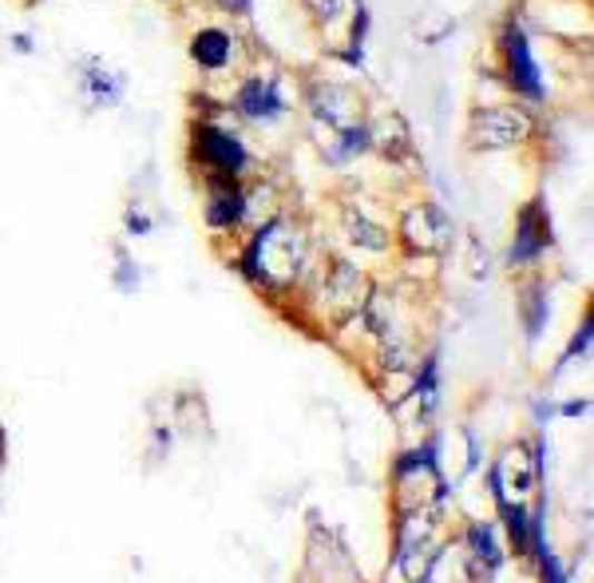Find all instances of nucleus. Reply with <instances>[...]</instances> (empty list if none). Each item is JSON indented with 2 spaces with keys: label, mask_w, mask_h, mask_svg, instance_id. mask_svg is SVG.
Here are the masks:
<instances>
[{
  "label": "nucleus",
  "mask_w": 594,
  "mask_h": 583,
  "mask_svg": "<svg viewBox=\"0 0 594 583\" xmlns=\"http://www.w3.org/2000/svg\"><path fill=\"white\" fill-rule=\"evenodd\" d=\"M532 461L523 453H507L504 461H499V468H495V484H499V493H504V501H523V496L532 493Z\"/></svg>",
  "instance_id": "obj_6"
},
{
  "label": "nucleus",
  "mask_w": 594,
  "mask_h": 583,
  "mask_svg": "<svg viewBox=\"0 0 594 583\" xmlns=\"http://www.w3.org/2000/svg\"><path fill=\"white\" fill-rule=\"evenodd\" d=\"M360 298H365V278H360L353 266H337L329 286H325V302H329L337 314H349L360 306Z\"/></svg>",
  "instance_id": "obj_7"
},
{
  "label": "nucleus",
  "mask_w": 594,
  "mask_h": 583,
  "mask_svg": "<svg viewBox=\"0 0 594 583\" xmlns=\"http://www.w3.org/2000/svg\"><path fill=\"white\" fill-rule=\"evenodd\" d=\"M246 266H250V274L258 278V283L286 286L297 274V266H301V238L289 235L281 223H270V227L254 238Z\"/></svg>",
  "instance_id": "obj_1"
},
{
  "label": "nucleus",
  "mask_w": 594,
  "mask_h": 583,
  "mask_svg": "<svg viewBox=\"0 0 594 583\" xmlns=\"http://www.w3.org/2000/svg\"><path fill=\"white\" fill-rule=\"evenodd\" d=\"M349 235L357 247H369V250H380L385 247V230L377 227V223H369L365 215H353L349 219Z\"/></svg>",
  "instance_id": "obj_12"
},
{
  "label": "nucleus",
  "mask_w": 594,
  "mask_h": 583,
  "mask_svg": "<svg viewBox=\"0 0 594 583\" xmlns=\"http://www.w3.org/2000/svg\"><path fill=\"white\" fill-rule=\"evenodd\" d=\"M532 131V119L515 108H487L472 123V139L476 147H512Z\"/></svg>",
  "instance_id": "obj_2"
},
{
  "label": "nucleus",
  "mask_w": 594,
  "mask_h": 583,
  "mask_svg": "<svg viewBox=\"0 0 594 583\" xmlns=\"http://www.w3.org/2000/svg\"><path fill=\"white\" fill-rule=\"evenodd\" d=\"M309 4H317V17H325V20H334L337 9H341V0H309Z\"/></svg>",
  "instance_id": "obj_14"
},
{
  "label": "nucleus",
  "mask_w": 594,
  "mask_h": 583,
  "mask_svg": "<svg viewBox=\"0 0 594 583\" xmlns=\"http://www.w3.org/2000/svg\"><path fill=\"white\" fill-rule=\"evenodd\" d=\"M242 111H246V116H254V119L278 116V111H281L278 91H274L270 83H246V88H242Z\"/></svg>",
  "instance_id": "obj_10"
},
{
  "label": "nucleus",
  "mask_w": 594,
  "mask_h": 583,
  "mask_svg": "<svg viewBox=\"0 0 594 583\" xmlns=\"http://www.w3.org/2000/svg\"><path fill=\"white\" fill-rule=\"evenodd\" d=\"M190 56H195L202 68H222L230 60V37L218 32V28H207V32H198L195 45H190Z\"/></svg>",
  "instance_id": "obj_9"
},
{
  "label": "nucleus",
  "mask_w": 594,
  "mask_h": 583,
  "mask_svg": "<svg viewBox=\"0 0 594 583\" xmlns=\"http://www.w3.org/2000/svg\"><path fill=\"white\" fill-rule=\"evenodd\" d=\"M91 88H96V96H99L103 103H116V100H119V80L103 76L99 68H91Z\"/></svg>",
  "instance_id": "obj_13"
},
{
  "label": "nucleus",
  "mask_w": 594,
  "mask_h": 583,
  "mask_svg": "<svg viewBox=\"0 0 594 583\" xmlns=\"http://www.w3.org/2000/svg\"><path fill=\"white\" fill-rule=\"evenodd\" d=\"M400 230H405V243L413 250H440L444 238H448V227H444L440 210H433V207L408 210Z\"/></svg>",
  "instance_id": "obj_5"
},
{
  "label": "nucleus",
  "mask_w": 594,
  "mask_h": 583,
  "mask_svg": "<svg viewBox=\"0 0 594 583\" xmlns=\"http://www.w3.org/2000/svg\"><path fill=\"white\" fill-rule=\"evenodd\" d=\"M507 68H512L515 91H523L527 100H543L539 68H535V60H532V52H527V40H523L519 28H512V37H507Z\"/></svg>",
  "instance_id": "obj_4"
},
{
  "label": "nucleus",
  "mask_w": 594,
  "mask_h": 583,
  "mask_svg": "<svg viewBox=\"0 0 594 583\" xmlns=\"http://www.w3.org/2000/svg\"><path fill=\"white\" fill-rule=\"evenodd\" d=\"M238 219H242V195L235 187H218L215 199H210V223L215 227H230Z\"/></svg>",
  "instance_id": "obj_11"
},
{
  "label": "nucleus",
  "mask_w": 594,
  "mask_h": 583,
  "mask_svg": "<svg viewBox=\"0 0 594 583\" xmlns=\"http://www.w3.org/2000/svg\"><path fill=\"white\" fill-rule=\"evenodd\" d=\"M195 147H198V156L207 159V164L222 167V171H230V175L242 171V167H246V151H242V144H238L235 136H226V131H218V128H198Z\"/></svg>",
  "instance_id": "obj_3"
},
{
  "label": "nucleus",
  "mask_w": 594,
  "mask_h": 583,
  "mask_svg": "<svg viewBox=\"0 0 594 583\" xmlns=\"http://www.w3.org/2000/svg\"><path fill=\"white\" fill-rule=\"evenodd\" d=\"M543 247H547V219H539V207L523 210V219H519V238H515L512 258H515V263H527V258H535Z\"/></svg>",
  "instance_id": "obj_8"
}]
</instances>
